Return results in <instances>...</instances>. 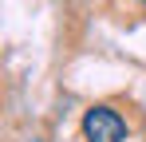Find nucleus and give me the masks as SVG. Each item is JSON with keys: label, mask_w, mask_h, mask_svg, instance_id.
I'll use <instances>...</instances> for the list:
<instances>
[{"label": "nucleus", "mask_w": 146, "mask_h": 142, "mask_svg": "<svg viewBox=\"0 0 146 142\" xmlns=\"http://www.w3.org/2000/svg\"><path fill=\"white\" fill-rule=\"evenodd\" d=\"M83 138L87 142H126V122L115 107L99 103L91 111H83Z\"/></svg>", "instance_id": "f257e3e1"}, {"label": "nucleus", "mask_w": 146, "mask_h": 142, "mask_svg": "<svg viewBox=\"0 0 146 142\" xmlns=\"http://www.w3.org/2000/svg\"><path fill=\"white\" fill-rule=\"evenodd\" d=\"M142 4H146V0H142Z\"/></svg>", "instance_id": "f03ea898"}]
</instances>
